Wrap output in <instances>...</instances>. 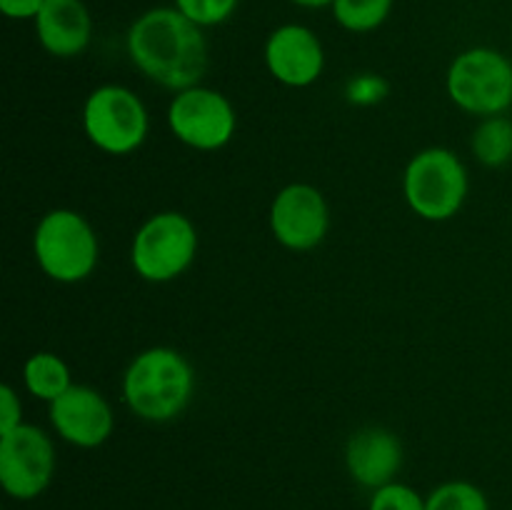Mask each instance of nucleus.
Listing matches in <instances>:
<instances>
[{
  "label": "nucleus",
  "mask_w": 512,
  "mask_h": 510,
  "mask_svg": "<svg viewBox=\"0 0 512 510\" xmlns=\"http://www.w3.org/2000/svg\"><path fill=\"white\" fill-rule=\"evenodd\" d=\"M128 55L135 68L163 88L180 90L200 85L208 70V43L200 25L178 8H153L128 30Z\"/></svg>",
  "instance_id": "nucleus-1"
},
{
  "label": "nucleus",
  "mask_w": 512,
  "mask_h": 510,
  "mask_svg": "<svg viewBox=\"0 0 512 510\" xmlns=\"http://www.w3.org/2000/svg\"><path fill=\"white\" fill-rule=\"evenodd\" d=\"M195 388L193 365L175 348H148L135 355L123 375V398L138 418L168 423L190 403Z\"/></svg>",
  "instance_id": "nucleus-2"
},
{
  "label": "nucleus",
  "mask_w": 512,
  "mask_h": 510,
  "mask_svg": "<svg viewBox=\"0 0 512 510\" xmlns=\"http://www.w3.org/2000/svg\"><path fill=\"white\" fill-rule=\"evenodd\" d=\"M33 253L40 270L58 283H80L100 258L98 235L78 210L55 208L40 218L33 233Z\"/></svg>",
  "instance_id": "nucleus-3"
},
{
  "label": "nucleus",
  "mask_w": 512,
  "mask_h": 510,
  "mask_svg": "<svg viewBox=\"0 0 512 510\" xmlns=\"http://www.w3.org/2000/svg\"><path fill=\"white\" fill-rule=\"evenodd\" d=\"M468 170L448 148H425L408 163L403 193L410 210L423 220H450L468 198Z\"/></svg>",
  "instance_id": "nucleus-4"
},
{
  "label": "nucleus",
  "mask_w": 512,
  "mask_h": 510,
  "mask_svg": "<svg viewBox=\"0 0 512 510\" xmlns=\"http://www.w3.org/2000/svg\"><path fill=\"white\" fill-rule=\"evenodd\" d=\"M198 255V230L193 220L163 210L145 220L130 245V265L148 283H170L193 265Z\"/></svg>",
  "instance_id": "nucleus-5"
},
{
  "label": "nucleus",
  "mask_w": 512,
  "mask_h": 510,
  "mask_svg": "<svg viewBox=\"0 0 512 510\" xmlns=\"http://www.w3.org/2000/svg\"><path fill=\"white\" fill-rule=\"evenodd\" d=\"M448 95L465 113H505L512 105V63L495 48H470L450 63Z\"/></svg>",
  "instance_id": "nucleus-6"
},
{
  "label": "nucleus",
  "mask_w": 512,
  "mask_h": 510,
  "mask_svg": "<svg viewBox=\"0 0 512 510\" xmlns=\"http://www.w3.org/2000/svg\"><path fill=\"white\" fill-rule=\"evenodd\" d=\"M150 118L143 100L123 85H100L83 105V130L108 155H128L148 138Z\"/></svg>",
  "instance_id": "nucleus-7"
},
{
  "label": "nucleus",
  "mask_w": 512,
  "mask_h": 510,
  "mask_svg": "<svg viewBox=\"0 0 512 510\" xmlns=\"http://www.w3.org/2000/svg\"><path fill=\"white\" fill-rule=\"evenodd\" d=\"M168 125L180 143L210 153L225 148L233 140L238 115L220 90L193 85L175 93L170 100Z\"/></svg>",
  "instance_id": "nucleus-8"
},
{
  "label": "nucleus",
  "mask_w": 512,
  "mask_h": 510,
  "mask_svg": "<svg viewBox=\"0 0 512 510\" xmlns=\"http://www.w3.org/2000/svg\"><path fill=\"white\" fill-rule=\"evenodd\" d=\"M55 475L53 440L38 425L20 423L0 435V485L15 500L45 493Z\"/></svg>",
  "instance_id": "nucleus-9"
},
{
  "label": "nucleus",
  "mask_w": 512,
  "mask_h": 510,
  "mask_svg": "<svg viewBox=\"0 0 512 510\" xmlns=\"http://www.w3.org/2000/svg\"><path fill=\"white\" fill-rule=\"evenodd\" d=\"M330 228V210L323 193L310 183H290L280 190L270 205V230L283 248H318Z\"/></svg>",
  "instance_id": "nucleus-10"
},
{
  "label": "nucleus",
  "mask_w": 512,
  "mask_h": 510,
  "mask_svg": "<svg viewBox=\"0 0 512 510\" xmlns=\"http://www.w3.org/2000/svg\"><path fill=\"white\" fill-rule=\"evenodd\" d=\"M50 423L65 443L75 448H98L113 433V408L90 385H70L50 403Z\"/></svg>",
  "instance_id": "nucleus-11"
},
{
  "label": "nucleus",
  "mask_w": 512,
  "mask_h": 510,
  "mask_svg": "<svg viewBox=\"0 0 512 510\" xmlns=\"http://www.w3.org/2000/svg\"><path fill=\"white\" fill-rule=\"evenodd\" d=\"M265 65L278 83L288 88H308L323 75V43L305 25H280L265 43Z\"/></svg>",
  "instance_id": "nucleus-12"
},
{
  "label": "nucleus",
  "mask_w": 512,
  "mask_h": 510,
  "mask_svg": "<svg viewBox=\"0 0 512 510\" xmlns=\"http://www.w3.org/2000/svg\"><path fill=\"white\" fill-rule=\"evenodd\" d=\"M345 465L355 483L378 490L395 483V475L403 465V445L388 428L380 425L360 428L345 445Z\"/></svg>",
  "instance_id": "nucleus-13"
},
{
  "label": "nucleus",
  "mask_w": 512,
  "mask_h": 510,
  "mask_svg": "<svg viewBox=\"0 0 512 510\" xmlns=\"http://www.w3.org/2000/svg\"><path fill=\"white\" fill-rule=\"evenodd\" d=\"M35 23L40 45L55 58H75L93 35V20L83 0H45Z\"/></svg>",
  "instance_id": "nucleus-14"
},
{
  "label": "nucleus",
  "mask_w": 512,
  "mask_h": 510,
  "mask_svg": "<svg viewBox=\"0 0 512 510\" xmlns=\"http://www.w3.org/2000/svg\"><path fill=\"white\" fill-rule=\"evenodd\" d=\"M23 380L30 395H35V398L40 400H48V403L60 398V395L73 385V380H70V368L65 365V360L55 353L30 355V358L25 360Z\"/></svg>",
  "instance_id": "nucleus-15"
},
{
  "label": "nucleus",
  "mask_w": 512,
  "mask_h": 510,
  "mask_svg": "<svg viewBox=\"0 0 512 510\" xmlns=\"http://www.w3.org/2000/svg\"><path fill=\"white\" fill-rule=\"evenodd\" d=\"M470 148L478 163L488 165V168H500V165L512 160V120L503 115H493L485 118L483 123L475 128Z\"/></svg>",
  "instance_id": "nucleus-16"
},
{
  "label": "nucleus",
  "mask_w": 512,
  "mask_h": 510,
  "mask_svg": "<svg viewBox=\"0 0 512 510\" xmlns=\"http://www.w3.org/2000/svg\"><path fill=\"white\" fill-rule=\"evenodd\" d=\"M333 18L350 33H370L388 20L393 0H333Z\"/></svg>",
  "instance_id": "nucleus-17"
},
{
  "label": "nucleus",
  "mask_w": 512,
  "mask_h": 510,
  "mask_svg": "<svg viewBox=\"0 0 512 510\" xmlns=\"http://www.w3.org/2000/svg\"><path fill=\"white\" fill-rule=\"evenodd\" d=\"M425 510H490V505L478 485L450 480L425 498Z\"/></svg>",
  "instance_id": "nucleus-18"
},
{
  "label": "nucleus",
  "mask_w": 512,
  "mask_h": 510,
  "mask_svg": "<svg viewBox=\"0 0 512 510\" xmlns=\"http://www.w3.org/2000/svg\"><path fill=\"white\" fill-rule=\"evenodd\" d=\"M175 8L200 28H213L235 13L238 0H175Z\"/></svg>",
  "instance_id": "nucleus-19"
},
{
  "label": "nucleus",
  "mask_w": 512,
  "mask_h": 510,
  "mask_svg": "<svg viewBox=\"0 0 512 510\" xmlns=\"http://www.w3.org/2000/svg\"><path fill=\"white\" fill-rule=\"evenodd\" d=\"M370 510H425V498L403 483H388L373 490Z\"/></svg>",
  "instance_id": "nucleus-20"
},
{
  "label": "nucleus",
  "mask_w": 512,
  "mask_h": 510,
  "mask_svg": "<svg viewBox=\"0 0 512 510\" xmlns=\"http://www.w3.org/2000/svg\"><path fill=\"white\" fill-rule=\"evenodd\" d=\"M345 95H348L350 103L355 105H373V103H380V100L388 95V83H385L380 75L365 73L350 80Z\"/></svg>",
  "instance_id": "nucleus-21"
},
{
  "label": "nucleus",
  "mask_w": 512,
  "mask_h": 510,
  "mask_svg": "<svg viewBox=\"0 0 512 510\" xmlns=\"http://www.w3.org/2000/svg\"><path fill=\"white\" fill-rule=\"evenodd\" d=\"M23 423V405H20L18 393L10 385L0 388V435L10 433Z\"/></svg>",
  "instance_id": "nucleus-22"
},
{
  "label": "nucleus",
  "mask_w": 512,
  "mask_h": 510,
  "mask_svg": "<svg viewBox=\"0 0 512 510\" xmlns=\"http://www.w3.org/2000/svg\"><path fill=\"white\" fill-rule=\"evenodd\" d=\"M45 0H0V10L10 20H35Z\"/></svg>",
  "instance_id": "nucleus-23"
},
{
  "label": "nucleus",
  "mask_w": 512,
  "mask_h": 510,
  "mask_svg": "<svg viewBox=\"0 0 512 510\" xmlns=\"http://www.w3.org/2000/svg\"><path fill=\"white\" fill-rule=\"evenodd\" d=\"M293 3L300 8H328V5H333V0H293Z\"/></svg>",
  "instance_id": "nucleus-24"
}]
</instances>
